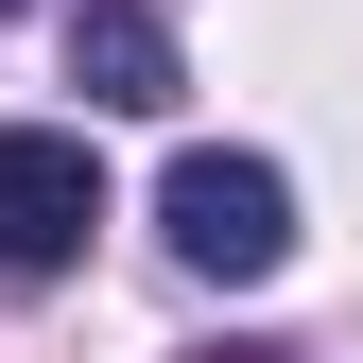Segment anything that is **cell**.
Wrapping results in <instances>:
<instances>
[{
    "label": "cell",
    "instance_id": "1",
    "mask_svg": "<svg viewBox=\"0 0 363 363\" xmlns=\"http://www.w3.org/2000/svg\"><path fill=\"white\" fill-rule=\"evenodd\" d=\"M156 225H173V259H191V277H225V294H259L294 259V173L277 156H173V191H156Z\"/></svg>",
    "mask_w": 363,
    "mask_h": 363
},
{
    "label": "cell",
    "instance_id": "4",
    "mask_svg": "<svg viewBox=\"0 0 363 363\" xmlns=\"http://www.w3.org/2000/svg\"><path fill=\"white\" fill-rule=\"evenodd\" d=\"M191 363H294V346H259V329H225V346H191Z\"/></svg>",
    "mask_w": 363,
    "mask_h": 363
},
{
    "label": "cell",
    "instance_id": "2",
    "mask_svg": "<svg viewBox=\"0 0 363 363\" xmlns=\"http://www.w3.org/2000/svg\"><path fill=\"white\" fill-rule=\"evenodd\" d=\"M104 225V156L52 139V121H0V294H52Z\"/></svg>",
    "mask_w": 363,
    "mask_h": 363
},
{
    "label": "cell",
    "instance_id": "3",
    "mask_svg": "<svg viewBox=\"0 0 363 363\" xmlns=\"http://www.w3.org/2000/svg\"><path fill=\"white\" fill-rule=\"evenodd\" d=\"M69 86L104 121H156L173 104V18H156V0H69Z\"/></svg>",
    "mask_w": 363,
    "mask_h": 363
}]
</instances>
